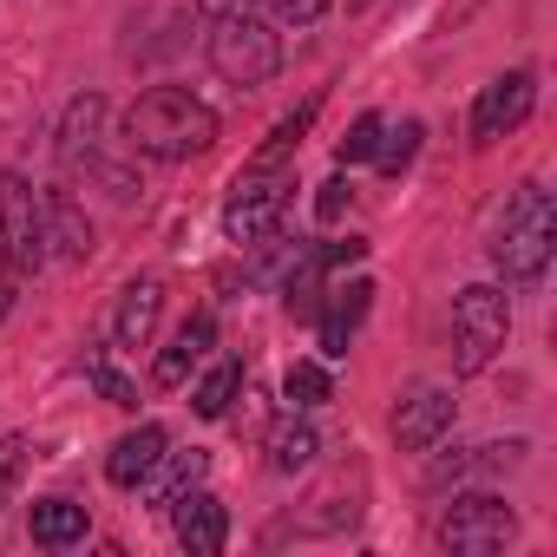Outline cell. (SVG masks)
<instances>
[{"label": "cell", "mask_w": 557, "mask_h": 557, "mask_svg": "<svg viewBox=\"0 0 557 557\" xmlns=\"http://www.w3.org/2000/svg\"><path fill=\"white\" fill-rule=\"evenodd\" d=\"M289 197H296V171H289V164H243V171H236V190H230V203H223L230 243H262L275 223H283Z\"/></svg>", "instance_id": "cell-4"}, {"label": "cell", "mask_w": 557, "mask_h": 557, "mask_svg": "<svg viewBox=\"0 0 557 557\" xmlns=\"http://www.w3.org/2000/svg\"><path fill=\"white\" fill-rule=\"evenodd\" d=\"M236 381H243V368H236V361H223V368H210V374L197 381V394H190V407H197L203 420H223V413H230V400H236Z\"/></svg>", "instance_id": "cell-21"}, {"label": "cell", "mask_w": 557, "mask_h": 557, "mask_svg": "<svg viewBox=\"0 0 557 557\" xmlns=\"http://www.w3.org/2000/svg\"><path fill=\"white\" fill-rule=\"evenodd\" d=\"M34 537L40 544H79L86 537V505H73V498H40L34 505Z\"/></svg>", "instance_id": "cell-19"}, {"label": "cell", "mask_w": 557, "mask_h": 557, "mask_svg": "<svg viewBox=\"0 0 557 557\" xmlns=\"http://www.w3.org/2000/svg\"><path fill=\"white\" fill-rule=\"evenodd\" d=\"M315 106H322V99H309V106H302V112H289V119H283V125H275V132H269V145H262V151H256V158H249V164H289V151H296V145H302V132H309V125H315Z\"/></svg>", "instance_id": "cell-22"}, {"label": "cell", "mask_w": 557, "mask_h": 557, "mask_svg": "<svg viewBox=\"0 0 557 557\" xmlns=\"http://www.w3.org/2000/svg\"><path fill=\"white\" fill-rule=\"evenodd\" d=\"M86 374H92V381H99V394H106V400H112V407H138V387H132V381H125V374H112V368H106V361H92V368H86Z\"/></svg>", "instance_id": "cell-26"}, {"label": "cell", "mask_w": 557, "mask_h": 557, "mask_svg": "<svg viewBox=\"0 0 557 557\" xmlns=\"http://www.w3.org/2000/svg\"><path fill=\"white\" fill-rule=\"evenodd\" d=\"M348 197H355V184H348V177H329L322 197H315V216H322V223H342V216H348Z\"/></svg>", "instance_id": "cell-25"}, {"label": "cell", "mask_w": 557, "mask_h": 557, "mask_svg": "<svg viewBox=\"0 0 557 557\" xmlns=\"http://www.w3.org/2000/svg\"><path fill=\"white\" fill-rule=\"evenodd\" d=\"M158 309H164V283H158V275H138V283L119 296L112 342H119V348H145V342H151V329H158Z\"/></svg>", "instance_id": "cell-12"}, {"label": "cell", "mask_w": 557, "mask_h": 557, "mask_svg": "<svg viewBox=\"0 0 557 557\" xmlns=\"http://www.w3.org/2000/svg\"><path fill=\"white\" fill-rule=\"evenodd\" d=\"M125 138H132V151L164 158V164L203 158V151L216 145V112H210L203 99H190L184 86H151V92L125 112Z\"/></svg>", "instance_id": "cell-1"}, {"label": "cell", "mask_w": 557, "mask_h": 557, "mask_svg": "<svg viewBox=\"0 0 557 557\" xmlns=\"http://www.w3.org/2000/svg\"><path fill=\"white\" fill-rule=\"evenodd\" d=\"M361 8H374V0H348V14H361Z\"/></svg>", "instance_id": "cell-32"}, {"label": "cell", "mask_w": 557, "mask_h": 557, "mask_svg": "<svg viewBox=\"0 0 557 557\" xmlns=\"http://www.w3.org/2000/svg\"><path fill=\"white\" fill-rule=\"evenodd\" d=\"M21 466H27V440L21 433H8L0 440V498L14 492V479H21Z\"/></svg>", "instance_id": "cell-27"}, {"label": "cell", "mask_w": 557, "mask_h": 557, "mask_svg": "<svg viewBox=\"0 0 557 557\" xmlns=\"http://www.w3.org/2000/svg\"><path fill=\"white\" fill-rule=\"evenodd\" d=\"M505 329H511V309H505L498 289H485V283L459 289V302H453V368L459 374L492 368V355L505 348Z\"/></svg>", "instance_id": "cell-6"}, {"label": "cell", "mask_w": 557, "mask_h": 557, "mask_svg": "<svg viewBox=\"0 0 557 557\" xmlns=\"http://www.w3.org/2000/svg\"><path fill=\"white\" fill-rule=\"evenodd\" d=\"M315 256H322V269H348V262H361V256H368V243H361V236H348V243H322Z\"/></svg>", "instance_id": "cell-28"}, {"label": "cell", "mask_w": 557, "mask_h": 557, "mask_svg": "<svg viewBox=\"0 0 557 557\" xmlns=\"http://www.w3.org/2000/svg\"><path fill=\"white\" fill-rule=\"evenodd\" d=\"M210 342H216V322H210V315H190V322L171 335V348L158 355V387H177V381L210 355Z\"/></svg>", "instance_id": "cell-14"}, {"label": "cell", "mask_w": 557, "mask_h": 557, "mask_svg": "<svg viewBox=\"0 0 557 557\" xmlns=\"http://www.w3.org/2000/svg\"><path fill=\"white\" fill-rule=\"evenodd\" d=\"M550 243H557V210H550V190L524 184L511 190L498 230H492V262L505 283H537L544 262H550Z\"/></svg>", "instance_id": "cell-2"}, {"label": "cell", "mask_w": 557, "mask_h": 557, "mask_svg": "<svg viewBox=\"0 0 557 557\" xmlns=\"http://www.w3.org/2000/svg\"><path fill=\"white\" fill-rule=\"evenodd\" d=\"M14 283H21V269H14V256H8V249H0V315L14 309Z\"/></svg>", "instance_id": "cell-30"}, {"label": "cell", "mask_w": 557, "mask_h": 557, "mask_svg": "<svg viewBox=\"0 0 557 557\" xmlns=\"http://www.w3.org/2000/svg\"><path fill=\"white\" fill-rule=\"evenodd\" d=\"M47 236H53V256H92V223H86V210L66 197V190H53L47 197Z\"/></svg>", "instance_id": "cell-16"}, {"label": "cell", "mask_w": 557, "mask_h": 557, "mask_svg": "<svg viewBox=\"0 0 557 557\" xmlns=\"http://www.w3.org/2000/svg\"><path fill=\"white\" fill-rule=\"evenodd\" d=\"M210 66L230 86H262V79H275V66H283V40H275L269 21H256L243 8L216 14V27H210Z\"/></svg>", "instance_id": "cell-3"}, {"label": "cell", "mask_w": 557, "mask_h": 557, "mask_svg": "<svg viewBox=\"0 0 557 557\" xmlns=\"http://www.w3.org/2000/svg\"><path fill=\"white\" fill-rule=\"evenodd\" d=\"M531 99H537V79H531V73L492 79V86L479 92V106H472V145H492V138L518 132V125L531 119Z\"/></svg>", "instance_id": "cell-8"}, {"label": "cell", "mask_w": 557, "mask_h": 557, "mask_svg": "<svg viewBox=\"0 0 557 557\" xmlns=\"http://www.w3.org/2000/svg\"><path fill=\"white\" fill-rule=\"evenodd\" d=\"M315 453H322V440H315V426L296 420V413L269 433V466H275V472H302V466H315Z\"/></svg>", "instance_id": "cell-18"}, {"label": "cell", "mask_w": 557, "mask_h": 557, "mask_svg": "<svg viewBox=\"0 0 557 557\" xmlns=\"http://www.w3.org/2000/svg\"><path fill=\"white\" fill-rule=\"evenodd\" d=\"M335 394V381H329V368L322 361H296L289 374H283V400L296 407V413H309V407H322Z\"/></svg>", "instance_id": "cell-20"}, {"label": "cell", "mask_w": 557, "mask_h": 557, "mask_svg": "<svg viewBox=\"0 0 557 557\" xmlns=\"http://www.w3.org/2000/svg\"><path fill=\"white\" fill-rule=\"evenodd\" d=\"M197 8H203V14L216 21V14H236V8H243V0H197Z\"/></svg>", "instance_id": "cell-31"}, {"label": "cell", "mask_w": 557, "mask_h": 557, "mask_svg": "<svg viewBox=\"0 0 557 557\" xmlns=\"http://www.w3.org/2000/svg\"><path fill=\"white\" fill-rule=\"evenodd\" d=\"M158 453H164V426H138V433H125V440L112 446L106 479H112V485H138V479L158 466Z\"/></svg>", "instance_id": "cell-15"}, {"label": "cell", "mask_w": 557, "mask_h": 557, "mask_svg": "<svg viewBox=\"0 0 557 557\" xmlns=\"http://www.w3.org/2000/svg\"><path fill=\"white\" fill-rule=\"evenodd\" d=\"M511 531H518V518H511V505L492 498V492L453 498V511L440 518V544L459 550V557H492V550L511 544Z\"/></svg>", "instance_id": "cell-7"}, {"label": "cell", "mask_w": 557, "mask_h": 557, "mask_svg": "<svg viewBox=\"0 0 557 557\" xmlns=\"http://www.w3.org/2000/svg\"><path fill=\"white\" fill-rule=\"evenodd\" d=\"M381 132H387V125H381L374 112H361V119L348 125V138L335 145V164L348 171V164H361V158H374V151H381Z\"/></svg>", "instance_id": "cell-23"}, {"label": "cell", "mask_w": 557, "mask_h": 557, "mask_svg": "<svg viewBox=\"0 0 557 557\" xmlns=\"http://www.w3.org/2000/svg\"><path fill=\"white\" fill-rule=\"evenodd\" d=\"M99 132H106V99H99V92L73 99V106H66V125H60V158H66L73 171L92 164V158H99Z\"/></svg>", "instance_id": "cell-13"}, {"label": "cell", "mask_w": 557, "mask_h": 557, "mask_svg": "<svg viewBox=\"0 0 557 557\" xmlns=\"http://www.w3.org/2000/svg\"><path fill=\"white\" fill-rule=\"evenodd\" d=\"M420 138H426V132H420V119H407L400 132H381V151H374V158H381V171H387V177H400V171L413 164Z\"/></svg>", "instance_id": "cell-24"}, {"label": "cell", "mask_w": 557, "mask_h": 557, "mask_svg": "<svg viewBox=\"0 0 557 557\" xmlns=\"http://www.w3.org/2000/svg\"><path fill=\"white\" fill-rule=\"evenodd\" d=\"M335 8V0H275V14H283V21H296V27H309V21H322Z\"/></svg>", "instance_id": "cell-29"}, {"label": "cell", "mask_w": 557, "mask_h": 557, "mask_svg": "<svg viewBox=\"0 0 557 557\" xmlns=\"http://www.w3.org/2000/svg\"><path fill=\"white\" fill-rule=\"evenodd\" d=\"M0 249L14 256L21 275L53 262V236H47V197L21 177V171H0Z\"/></svg>", "instance_id": "cell-5"}, {"label": "cell", "mask_w": 557, "mask_h": 557, "mask_svg": "<svg viewBox=\"0 0 557 557\" xmlns=\"http://www.w3.org/2000/svg\"><path fill=\"white\" fill-rule=\"evenodd\" d=\"M453 426V394L446 387H407L400 394V407H394V440L407 446V453H426V446H440V433Z\"/></svg>", "instance_id": "cell-9"}, {"label": "cell", "mask_w": 557, "mask_h": 557, "mask_svg": "<svg viewBox=\"0 0 557 557\" xmlns=\"http://www.w3.org/2000/svg\"><path fill=\"white\" fill-rule=\"evenodd\" d=\"M368 309H374V283H342L322 309H315V322H322V355H348V342H355V329L368 322Z\"/></svg>", "instance_id": "cell-11"}, {"label": "cell", "mask_w": 557, "mask_h": 557, "mask_svg": "<svg viewBox=\"0 0 557 557\" xmlns=\"http://www.w3.org/2000/svg\"><path fill=\"white\" fill-rule=\"evenodd\" d=\"M203 466H210V453H197V446H190V453H177V459H164V453H158V466L145 472V479H151V505H164V511H171V498H184L190 485H203Z\"/></svg>", "instance_id": "cell-17"}, {"label": "cell", "mask_w": 557, "mask_h": 557, "mask_svg": "<svg viewBox=\"0 0 557 557\" xmlns=\"http://www.w3.org/2000/svg\"><path fill=\"white\" fill-rule=\"evenodd\" d=\"M171 518H177V544L190 550V557H216L223 550V537H230V511L210 498V492H184V498H171Z\"/></svg>", "instance_id": "cell-10"}]
</instances>
